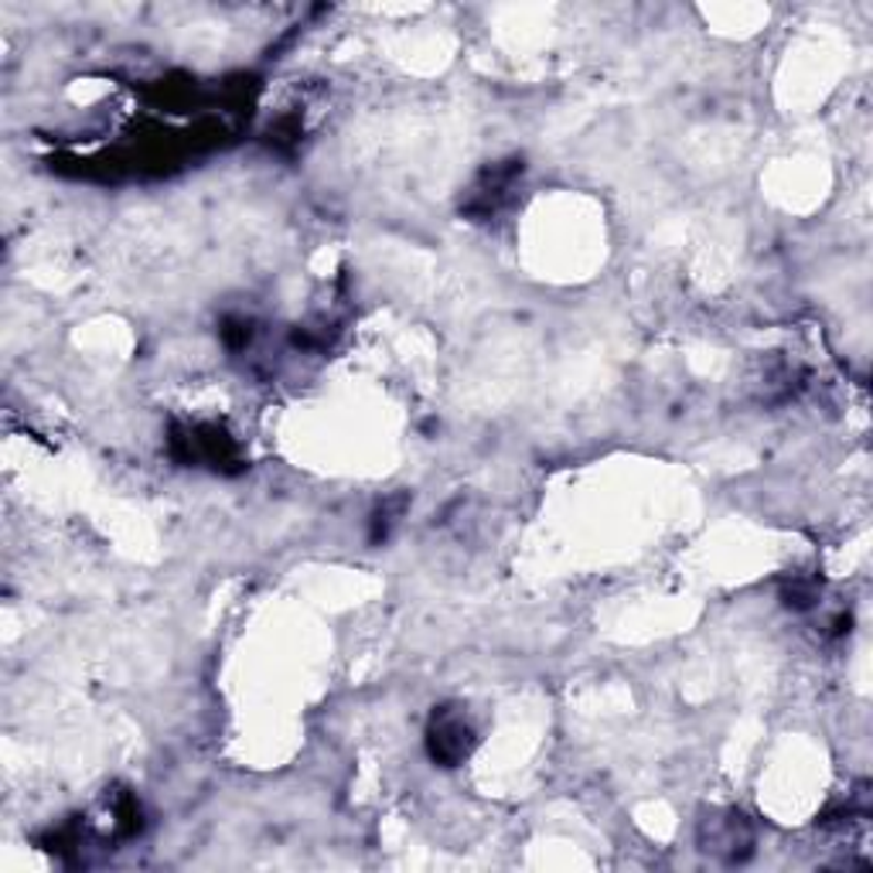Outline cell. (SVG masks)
<instances>
[{
	"instance_id": "obj_1",
	"label": "cell",
	"mask_w": 873,
	"mask_h": 873,
	"mask_svg": "<svg viewBox=\"0 0 873 873\" xmlns=\"http://www.w3.org/2000/svg\"><path fill=\"white\" fill-rule=\"evenodd\" d=\"M468 727L458 720V717H440L434 720L430 727V754L440 761V764H454L468 754Z\"/></svg>"
}]
</instances>
